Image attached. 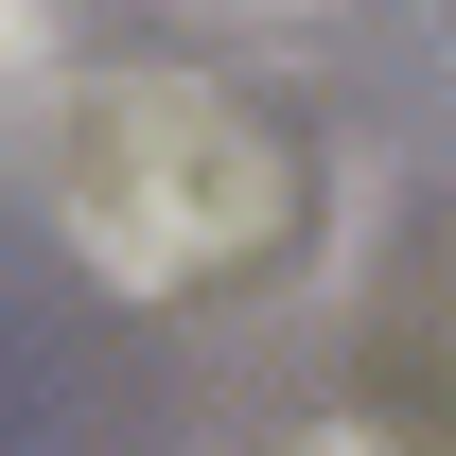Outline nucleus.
Instances as JSON below:
<instances>
[{"label":"nucleus","mask_w":456,"mask_h":456,"mask_svg":"<svg viewBox=\"0 0 456 456\" xmlns=\"http://www.w3.org/2000/svg\"><path fill=\"white\" fill-rule=\"evenodd\" d=\"M281 456H387V439H351V421H316V439H281Z\"/></svg>","instance_id":"3"},{"label":"nucleus","mask_w":456,"mask_h":456,"mask_svg":"<svg viewBox=\"0 0 456 456\" xmlns=\"http://www.w3.org/2000/svg\"><path fill=\"white\" fill-rule=\"evenodd\" d=\"M53 211H70V246H88L123 298H175L193 264H228V246L281 228V159H264L211 88L106 70V88L70 106V141H53Z\"/></svg>","instance_id":"1"},{"label":"nucleus","mask_w":456,"mask_h":456,"mask_svg":"<svg viewBox=\"0 0 456 456\" xmlns=\"http://www.w3.org/2000/svg\"><path fill=\"white\" fill-rule=\"evenodd\" d=\"M36 36H53V18H36V0H0V70H36Z\"/></svg>","instance_id":"2"}]
</instances>
